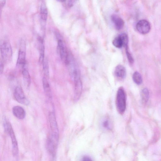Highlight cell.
Instances as JSON below:
<instances>
[{
	"mask_svg": "<svg viewBox=\"0 0 161 161\" xmlns=\"http://www.w3.org/2000/svg\"><path fill=\"white\" fill-rule=\"evenodd\" d=\"M43 65L45 77L48 79L49 76V70L48 62L47 59H45Z\"/></svg>",
	"mask_w": 161,
	"mask_h": 161,
	"instance_id": "obj_20",
	"label": "cell"
},
{
	"mask_svg": "<svg viewBox=\"0 0 161 161\" xmlns=\"http://www.w3.org/2000/svg\"><path fill=\"white\" fill-rule=\"evenodd\" d=\"M1 55L4 62L10 61L12 57V51L11 44L9 40L4 39L1 41Z\"/></svg>",
	"mask_w": 161,
	"mask_h": 161,
	"instance_id": "obj_2",
	"label": "cell"
},
{
	"mask_svg": "<svg viewBox=\"0 0 161 161\" xmlns=\"http://www.w3.org/2000/svg\"><path fill=\"white\" fill-rule=\"evenodd\" d=\"M149 92L146 88L144 89L141 92V97L143 102L146 103L148 100Z\"/></svg>",
	"mask_w": 161,
	"mask_h": 161,
	"instance_id": "obj_21",
	"label": "cell"
},
{
	"mask_svg": "<svg viewBox=\"0 0 161 161\" xmlns=\"http://www.w3.org/2000/svg\"><path fill=\"white\" fill-rule=\"evenodd\" d=\"M17 64L21 66L22 70L25 68L26 64V53L23 49L21 48L19 50Z\"/></svg>",
	"mask_w": 161,
	"mask_h": 161,
	"instance_id": "obj_12",
	"label": "cell"
},
{
	"mask_svg": "<svg viewBox=\"0 0 161 161\" xmlns=\"http://www.w3.org/2000/svg\"><path fill=\"white\" fill-rule=\"evenodd\" d=\"M111 19L117 30H120L123 27L124 22L122 18L114 14L111 16Z\"/></svg>",
	"mask_w": 161,
	"mask_h": 161,
	"instance_id": "obj_11",
	"label": "cell"
},
{
	"mask_svg": "<svg viewBox=\"0 0 161 161\" xmlns=\"http://www.w3.org/2000/svg\"><path fill=\"white\" fill-rule=\"evenodd\" d=\"M136 28L138 31L141 34H145L148 33L150 29L149 23L145 20L139 21L137 24Z\"/></svg>",
	"mask_w": 161,
	"mask_h": 161,
	"instance_id": "obj_6",
	"label": "cell"
},
{
	"mask_svg": "<svg viewBox=\"0 0 161 161\" xmlns=\"http://www.w3.org/2000/svg\"><path fill=\"white\" fill-rule=\"evenodd\" d=\"M39 63L40 64H43L45 60V46L44 40L42 39L39 40Z\"/></svg>",
	"mask_w": 161,
	"mask_h": 161,
	"instance_id": "obj_13",
	"label": "cell"
},
{
	"mask_svg": "<svg viewBox=\"0 0 161 161\" xmlns=\"http://www.w3.org/2000/svg\"><path fill=\"white\" fill-rule=\"evenodd\" d=\"M4 69V65L3 62L1 61V64H0V73L2 74L3 71Z\"/></svg>",
	"mask_w": 161,
	"mask_h": 161,
	"instance_id": "obj_24",
	"label": "cell"
},
{
	"mask_svg": "<svg viewBox=\"0 0 161 161\" xmlns=\"http://www.w3.org/2000/svg\"><path fill=\"white\" fill-rule=\"evenodd\" d=\"M6 3V1H0V6H1V9L4 7Z\"/></svg>",
	"mask_w": 161,
	"mask_h": 161,
	"instance_id": "obj_26",
	"label": "cell"
},
{
	"mask_svg": "<svg viewBox=\"0 0 161 161\" xmlns=\"http://www.w3.org/2000/svg\"><path fill=\"white\" fill-rule=\"evenodd\" d=\"M119 35L121 38L123 46L125 47L126 49L128 48L129 39L128 35L125 33H122Z\"/></svg>",
	"mask_w": 161,
	"mask_h": 161,
	"instance_id": "obj_22",
	"label": "cell"
},
{
	"mask_svg": "<svg viewBox=\"0 0 161 161\" xmlns=\"http://www.w3.org/2000/svg\"><path fill=\"white\" fill-rule=\"evenodd\" d=\"M22 73L24 85L27 88H28L31 83V76L28 70L25 67L22 70Z\"/></svg>",
	"mask_w": 161,
	"mask_h": 161,
	"instance_id": "obj_16",
	"label": "cell"
},
{
	"mask_svg": "<svg viewBox=\"0 0 161 161\" xmlns=\"http://www.w3.org/2000/svg\"><path fill=\"white\" fill-rule=\"evenodd\" d=\"M115 74L119 79H124L126 76V70L125 68L121 65H118L115 68Z\"/></svg>",
	"mask_w": 161,
	"mask_h": 161,
	"instance_id": "obj_9",
	"label": "cell"
},
{
	"mask_svg": "<svg viewBox=\"0 0 161 161\" xmlns=\"http://www.w3.org/2000/svg\"><path fill=\"white\" fill-rule=\"evenodd\" d=\"M42 82L43 88L46 94L49 98H52L51 91L47 78L44 77L43 79Z\"/></svg>",
	"mask_w": 161,
	"mask_h": 161,
	"instance_id": "obj_14",
	"label": "cell"
},
{
	"mask_svg": "<svg viewBox=\"0 0 161 161\" xmlns=\"http://www.w3.org/2000/svg\"><path fill=\"white\" fill-rule=\"evenodd\" d=\"M74 1H68L67 5L69 7H71L73 5Z\"/></svg>",
	"mask_w": 161,
	"mask_h": 161,
	"instance_id": "obj_27",
	"label": "cell"
},
{
	"mask_svg": "<svg viewBox=\"0 0 161 161\" xmlns=\"http://www.w3.org/2000/svg\"><path fill=\"white\" fill-rule=\"evenodd\" d=\"M74 83V99L76 101L79 100L83 90V84L80 75L76 76L72 79Z\"/></svg>",
	"mask_w": 161,
	"mask_h": 161,
	"instance_id": "obj_4",
	"label": "cell"
},
{
	"mask_svg": "<svg viewBox=\"0 0 161 161\" xmlns=\"http://www.w3.org/2000/svg\"><path fill=\"white\" fill-rule=\"evenodd\" d=\"M4 126L5 131L10 135L12 145V151L13 155L17 156L18 154V144L16 137L10 123L5 118L4 120Z\"/></svg>",
	"mask_w": 161,
	"mask_h": 161,
	"instance_id": "obj_3",
	"label": "cell"
},
{
	"mask_svg": "<svg viewBox=\"0 0 161 161\" xmlns=\"http://www.w3.org/2000/svg\"><path fill=\"white\" fill-rule=\"evenodd\" d=\"M126 54L129 63L131 64L133 63L134 61V60L132 55L128 51V48L126 49Z\"/></svg>",
	"mask_w": 161,
	"mask_h": 161,
	"instance_id": "obj_23",
	"label": "cell"
},
{
	"mask_svg": "<svg viewBox=\"0 0 161 161\" xmlns=\"http://www.w3.org/2000/svg\"><path fill=\"white\" fill-rule=\"evenodd\" d=\"M49 116L51 131V134L59 135V131L55 113L53 112H50Z\"/></svg>",
	"mask_w": 161,
	"mask_h": 161,
	"instance_id": "obj_7",
	"label": "cell"
},
{
	"mask_svg": "<svg viewBox=\"0 0 161 161\" xmlns=\"http://www.w3.org/2000/svg\"><path fill=\"white\" fill-rule=\"evenodd\" d=\"M40 15L41 20L43 22H46L48 18V11L46 4L44 2L42 3L40 7Z\"/></svg>",
	"mask_w": 161,
	"mask_h": 161,
	"instance_id": "obj_15",
	"label": "cell"
},
{
	"mask_svg": "<svg viewBox=\"0 0 161 161\" xmlns=\"http://www.w3.org/2000/svg\"><path fill=\"white\" fill-rule=\"evenodd\" d=\"M12 112L14 115L19 119L22 120L25 117V111L24 109L20 106H14L12 109Z\"/></svg>",
	"mask_w": 161,
	"mask_h": 161,
	"instance_id": "obj_10",
	"label": "cell"
},
{
	"mask_svg": "<svg viewBox=\"0 0 161 161\" xmlns=\"http://www.w3.org/2000/svg\"><path fill=\"white\" fill-rule=\"evenodd\" d=\"M101 124L103 128L110 129L111 127V122L110 118L108 117L103 118L101 120Z\"/></svg>",
	"mask_w": 161,
	"mask_h": 161,
	"instance_id": "obj_17",
	"label": "cell"
},
{
	"mask_svg": "<svg viewBox=\"0 0 161 161\" xmlns=\"http://www.w3.org/2000/svg\"><path fill=\"white\" fill-rule=\"evenodd\" d=\"M133 78L134 82L138 85H141L142 82L141 75L138 71L135 72L133 74Z\"/></svg>",
	"mask_w": 161,
	"mask_h": 161,
	"instance_id": "obj_19",
	"label": "cell"
},
{
	"mask_svg": "<svg viewBox=\"0 0 161 161\" xmlns=\"http://www.w3.org/2000/svg\"><path fill=\"white\" fill-rule=\"evenodd\" d=\"M112 44L114 46L117 48H121L123 46L121 38L120 35L114 39L112 42Z\"/></svg>",
	"mask_w": 161,
	"mask_h": 161,
	"instance_id": "obj_18",
	"label": "cell"
},
{
	"mask_svg": "<svg viewBox=\"0 0 161 161\" xmlns=\"http://www.w3.org/2000/svg\"><path fill=\"white\" fill-rule=\"evenodd\" d=\"M82 161H92L91 158H90V157L85 156H84L82 159Z\"/></svg>",
	"mask_w": 161,
	"mask_h": 161,
	"instance_id": "obj_25",
	"label": "cell"
},
{
	"mask_svg": "<svg viewBox=\"0 0 161 161\" xmlns=\"http://www.w3.org/2000/svg\"><path fill=\"white\" fill-rule=\"evenodd\" d=\"M14 96L16 100L19 103L28 105L29 101L26 97L22 89L20 87H17L15 90Z\"/></svg>",
	"mask_w": 161,
	"mask_h": 161,
	"instance_id": "obj_5",
	"label": "cell"
},
{
	"mask_svg": "<svg viewBox=\"0 0 161 161\" xmlns=\"http://www.w3.org/2000/svg\"><path fill=\"white\" fill-rule=\"evenodd\" d=\"M116 106L118 112L122 115L124 113L126 107V96L123 87L118 90L116 96Z\"/></svg>",
	"mask_w": 161,
	"mask_h": 161,
	"instance_id": "obj_1",
	"label": "cell"
},
{
	"mask_svg": "<svg viewBox=\"0 0 161 161\" xmlns=\"http://www.w3.org/2000/svg\"><path fill=\"white\" fill-rule=\"evenodd\" d=\"M58 46L61 59L66 64L68 59L69 55L61 39L58 40Z\"/></svg>",
	"mask_w": 161,
	"mask_h": 161,
	"instance_id": "obj_8",
	"label": "cell"
}]
</instances>
